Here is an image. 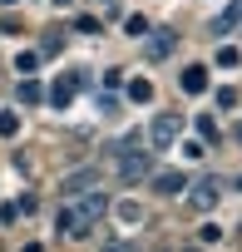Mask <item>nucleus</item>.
<instances>
[{
	"instance_id": "1",
	"label": "nucleus",
	"mask_w": 242,
	"mask_h": 252,
	"mask_svg": "<svg viewBox=\"0 0 242 252\" xmlns=\"http://www.w3.org/2000/svg\"><path fill=\"white\" fill-rule=\"evenodd\" d=\"M104 213H109V198H104L99 188H89V193H79V203H64V208L55 213V227L69 232V237H89V232L104 222Z\"/></svg>"
},
{
	"instance_id": "10",
	"label": "nucleus",
	"mask_w": 242,
	"mask_h": 252,
	"mask_svg": "<svg viewBox=\"0 0 242 252\" xmlns=\"http://www.w3.org/2000/svg\"><path fill=\"white\" fill-rule=\"evenodd\" d=\"M129 99H134V104H149V99H153V79H144V74L129 79Z\"/></svg>"
},
{
	"instance_id": "18",
	"label": "nucleus",
	"mask_w": 242,
	"mask_h": 252,
	"mask_svg": "<svg viewBox=\"0 0 242 252\" xmlns=\"http://www.w3.org/2000/svg\"><path fill=\"white\" fill-rule=\"evenodd\" d=\"M124 35L144 40V35H149V20H144V15H124Z\"/></svg>"
},
{
	"instance_id": "24",
	"label": "nucleus",
	"mask_w": 242,
	"mask_h": 252,
	"mask_svg": "<svg viewBox=\"0 0 242 252\" xmlns=\"http://www.w3.org/2000/svg\"><path fill=\"white\" fill-rule=\"evenodd\" d=\"M15 218H20V208H15V203H0V222H15Z\"/></svg>"
},
{
	"instance_id": "4",
	"label": "nucleus",
	"mask_w": 242,
	"mask_h": 252,
	"mask_svg": "<svg viewBox=\"0 0 242 252\" xmlns=\"http://www.w3.org/2000/svg\"><path fill=\"white\" fill-rule=\"evenodd\" d=\"M149 173H153V158L149 154H139V149L119 154V183H149Z\"/></svg>"
},
{
	"instance_id": "17",
	"label": "nucleus",
	"mask_w": 242,
	"mask_h": 252,
	"mask_svg": "<svg viewBox=\"0 0 242 252\" xmlns=\"http://www.w3.org/2000/svg\"><path fill=\"white\" fill-rule=\"evenodd\" d=\"M217 134H222V129H217V119H212V114H203V119H198V139H203V144H212Z\"/></svg>"
},
{
	"instance_id": "14",
	"label": "nucleus",
	"mask_w": 242,
	"mask_h": 252,
	"mask_svg": "<svg viewBox=\"0 0 242 252\" xmlns=\"http://www.w3.org/2000/svg\"><path fill=\"white\" fill-rule=\"evenodd\" d=\"M114 213H119V222H129V227H134V222H139V218H144V208H139V203H134V198H124V203H119V208H114Z\"/></svg>"
},
{
	"instance_id": "8",
	"label": "nucleus",
	"mask_w": 242,
	"mask_h": 252,
	"mask_svg": "<svg viewBox=\"0 0 242 252\" xmlns=\"http://www.w3.org/2000/svg\"><path fill=\"white\" fill-rule=\"evenodd\" d=\"M60 188H64V193H89V188H99V168H79V173H64V178H60Z\"/></svg>"
},
{
	"instance_id": "27",
	"label": "nucleus",
	"mask_w": 242,
	"mask_h": 252,
	"mask_svg": "<svg viewBox=\"0 0 242 252\" xmlns=\"http://www.w3.org/2000/svg\"><path fill=\"white\" fill-rule=\"evenodd\" d=\"M0 5H15V0H0Z\"/></svg>"
},
{
	"instance_id": "6",
	"label": "nucleus",
	"mask_w": 242,
	"mask_h": 252,
	"mask_svg": "<svg viewBox=\"0 0 242 252\" xmlns=\"http://www.w3.org/2000/svg\"><path fill=\"white\" fill-rule=\"evenodd\" d=\"M173 45H178L173 30H153V25H149V35H144V55H149V60H168Z\"/></svg>"
},
{
	"instance_id": "16",
	"label": "nucleus",
	"mask_w": 242,
	"mask_h": 252,
	"mask_svg": "<svg viewBox=\"0 0 242 252\" xmlns=\"http://www.w3.org/2000/svg\"><path fill=\"white\" fill-rule=\"evenodd\" d=\"M35 64H40V55H35V50H20V55H15V74H20V79H25V74H35Z\"/></svg>"
},
{
	"instance_id": "5",
	"label": "nucleus",
	"mask_w": 242,
	"mask_h": 252,
	"mask_svg": "<svg viewBox=\"0 0 242 252\" xmlns=\"http://www.w3.org/2000/svg\"><path fill=\"white\" fill-rule=\"evenodd\" d=\"M149 183H153L163 198H178V193L188 188V173H183V168H153V173H149Z\"/></svg>"
},
{
	"instance_id": "2",
	"label": "nucleus",
	"mask_w": 242,
	"mask_h": 252,
	"mask_svg": "<svg viewBox=\"0 0 242 252\" xmlns=\"http://www.w3.org/2000/svg\"><path fill=\"white\" fill-rule=\"evenodd\" d=\"M222 188H227V183H222L217 173H208V178H198V183H188L183 193H188V203H193L198 213H212V208H217V198H222Z\"/></svg>"
},
{
	"instance_id": "28",
	"label": "nucleus",
	"mask_w": 242,
	"mask_h": 252,
	"mask_svg": "<svg viewBox=\"0 0 242 252\" xmlns=\"http://www.w3.org/2000/svg\"><path fill=\"white\" fill-rule=\"evenodd\" d=\"M188 252H203V247H188Z\"/></svg>"
},
{
	"instance_id": "3",
	"label": "nucleus",
	"mask_w": 242,
	"mask_h": 252,
	"mask_svg": "<svg viewBox=\"0 0 242 252\" xmlns=\"http://www.w3.org/2000/svg\"><path fill=\"white\" fill-rule=\"evenodd\" d=\"M178 134H183V114H158V119L149 124V144H153V149H173Z\"/></svg>"
},
{
	"instance_id": "15",
	"label": "nucleus",
	"mask_w": 242,
	"mask_h": 252,
	"mask_svg": "<svg viewBox=\"0 0 242 252\" xmlns=\"http://www.w3.org/2000/svg\"><path fill=\"white\" fill-rule=\"evenodd\" d=\"M217 64H222V69H237V64H242V50H237V45H217Z\"/></svg>"
},
{
	"instance_id": "11",
	"label": "nucleus",
	"mask_w": 242,
	"mask_h": 252,
	"mask_svg": "<svg viewBox=\"0 0 242 252\" xmlns=\"http://www.w3.org/2000/svg\"><path fill=\"white\" fill-rule=\"evenodd\" d=\"M45 99H50L55 109H69V99H74V84H69V79H60V84H55V89H50Z\"/></svg>"
},
{
	"instance_id": "12",
	"label": "nucleus",
	"mask_w": 242,
	"mask_h": 252,
	"mask_svg": "<svg viewBox=\"0 0 242 252\" xmlns=\"http://www.w3.org/2000/svg\"><path fill=\"white\" fill-rule=\"evenodd\" d=\"M20 134V114L15 109H0V139H15Z\"/></svg>"
},
{
	"instance_id": "22",
	"label": "nucleus",
	"mask_w": 242,
	"mask_h": 252,
	"mask_svg": "<svg viewBox=\"0 0 242 252\" xmlns=\"http://www.w3.org/2000/svg\"><path fill=\"white\" fill-rule=\"evenodd\" d=\"M203 154H208L203 139H188V144H183V158H203Z\"/></svg>"
},
{
	"instance_id": "25",
	"label": "nucleus",
	"mask_w": 242,
	"mask_h": 252,
	"mask_svg": "<svg viewBox=\"0 0 242 252\" xmlns=\"http://www.w3.org/2000/svg\"><path fill=\"white\" fill-rule=\"evenodd\" d=\"M232 139H237V144H242V124H237V129H232Z\"/></svg>"
},
{
	"instance_id": "9",
	"label": "nucleus",
	"mask_w": 242,
	"mask_h": 252,
	"mask_svg": "<svg viewBox=\"0 0 242 252\" xmlns=\"http://www.w3.org/2000/svg\"><path fill=\"white\" fill-rule=\"evenodd\" d=\"M237 25H242V0H227V10H222V15L212 20V35L222 40V35H232Z\"/></svg>"
},
{
	"instance_id": "19",
	"label": "nucleus",
	"mask_w": 242,
	"mask_h": 252,
	"mask_svg": "<svg viewBox=\"0 0 242 252\" xmlns=\"http://www.w3.org/2000/svg\"><path fill=\"white\" fill-rule=\"evenodd\" d=\"M74 30H79V35H99V20H94V15H74Z\"/></svg>"
},
{
	"instance_id": "20",
	"label": "nucleus",
	"mask_w": 242,
	"mask_h": 252,
	"mask_svg": "<svg viewBox=\"0 0 242 252\" xmlns=\"http://www.w3.org/2000/svg\"><path fill=\"white\" fill-rule=\"evenodd\" d=\"M198 242H222V227H217V222H203V227H198Z\"/></svg>"
},
{
	"instance_id": "21",
	"label": "nucleus",
	"mask_w": 242,
	"mask_h": 252,
	"mask_svg": "<svg viewBox=\"0 0 242 252\" xmlns=\"http://www.w3.org/2000/svg\"><path fill=\"white\" fill-rule=\"evenodd\" d=\"M94 109H99V114H114L119 99H114V94H94Z\"/></svg>"
},
{
	"instance_id": "26",
	"label": "nucleus",
	"mask_w": 242,
	"mask_h": 252,
	"mask_svg": "<svg viewBox=\"0 0 242 252\" xmlns=\"http://www.w3.org/2000/svg\"><path fill=\"white\" fill-rule=\"evenodd\" d=\"M25 252H45V247H40V242H30V247H25Z\"/></svg>"
},
{
	"instance_id": "13",
	"label": "nucleus",
	"mask_w": 242,
	"mask_h": 252,
	"mask_svg": "<svg viewBox=\"0 0 242 252\" xmlns=\"http://www.w3.org/2000/svg\"><path fill=\"white\" fill-rule=\"evenodd\" d=\"M40 99H45V89L35 84V74H25L20 79V104H40Z\"/></svg>"
},
{
	"instance_id": "7",
	"label": "nucleus",
	"mask_w": 242,
	"mask_h": 252,
	"mask_svg": "<svg viewBox=\"0 0 242 252\" xmlns=\"http://www.w3.org/2000/svg\"><path fill=\"white\" fill-rule=\"evenodd\" d=\"M178 89L183 94H208V64H188L178 74Z\"/></svg>"
},
{
	"instance_id": "23",
	"label": "nucleus",
	"mask_w": 242,
	"mask_h": 252,
	"mask_svg": "<svg viewBox=\"0 0 242 252\" xmlns=\"http://www.w3.org/2000/svg\"><path fill=\"white\" fill-rule=\"evenodd\" d=\"M217 104H222V109H232V104H237V89H232V84H222V89H217Z\"/></svg>"
},
{
	"instance_id": "29",
	"label": "nucleus",
	"mask_w": 242,
	"mask_h": 252,
	"mask_svg": "<svg viewBox=\"0 0 242 252\" xmlns=\"http://www.w3.org/2000/svg\"><path fill=\"white\" fill-rule=\"evenodd\" d=\"M237 188H242V178H237Z\"/></svg>"
}]
</instances>
